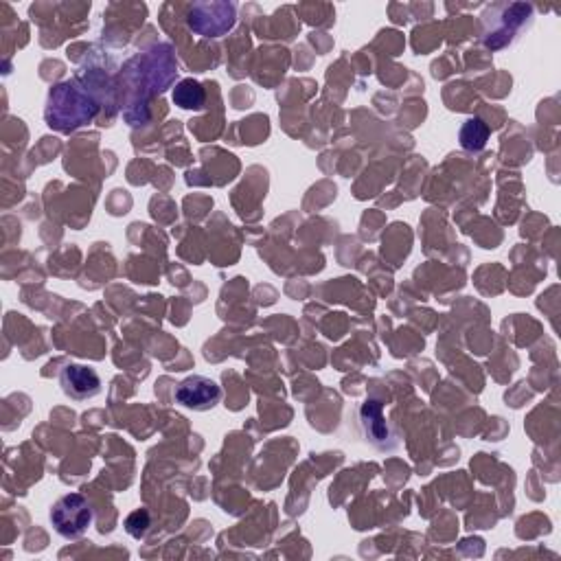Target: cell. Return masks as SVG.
<instances>
[{
  "label": "cell",
  "instance_id": "cell-6",
  "mask_svg": "<svg viewBox=\"0 0 561 561\" xmlns=\"http://www.w3.org/2000/svg\"><path fill=\"white\" fill-rule=\"evenodd\" d=\"M60 386L66 397L86 402L101 393V377L86 364H66L60 373Z\"/></svg>",
  "mask_w": 561,
  "mask_h": 561
},
{
  "label": "cell",
  "instance_id": "cell-10",
  "mask_svg": "<svg viewBox=\"0 0 561 561\" xmlns=\"http://www.w3.org/2000/svg\"><path fill=\"white\" fill-rule=\"evenodd\" d=\"M461 147L467 152H480L485 150V145L489 141V125L480 119V117H472L463 123L461 134H459Z\"/></svg>",
  "mask_w": 561,
  "mask_h": 561
},
{
  "label": "cell",
  "instance_id": "cell-5",
  "mask_svg": "<svg viewBox=\"0 0 561 561\" xmlns=\"http://www.w3.org/2000/svg\"><path fill=\"white\" fill-rule=\"evenodd\" d=\"M176 402L187 408V410H196V412H206L213 410L222 399V388L211 377L204 375H189L176 386Z\"/></svg>",
  "mask_w": 561,
  "mask_h": 561
},
{
  "label": "cell",
  "instance_id": "cell-2",
  "mask_svg": "<svg viewBox=\"0 0 561 561\" xmlns=\"http://www.w3.org/2000/svg\"><path fill=\"white\" fill-rule=\"evenodd\" d=\"M99 112L97 99L88 93L84 86H79L75 79L62 82L51 88L47 108H44V121L51 130L71 134L90 123Z\"/></svg>",
  "mask_w": 561,
  "mask_h": 561
},
{
  "label": "cell",
  "instance_id": "cell-7",
  "mask_svg": "<svg viewBox=\"0 0 561 561\" xmlns=\"http://www.w3.org/2000/svg\"><path fill=\"white\" fill-rule=\"evenodd\" d=\"M500 18H502V25L494 31L485 33V44L489 49L507 47V44L511 42V36L520 33L524 29V25H529V22L533 20V7L522 5V3L507 5V7H502Z\"/></svg>",
  "mask_w": 561,
  "mask_h": 561
},
{
  "label": "cell",
  "instance_id": "cell-9",
  "mask_svg": "<svg viewBox=\"0 0 561 561\" xmlns=\"http://www.w3.org/2000/svg\"><path fill=\"white\" fill-rule=\"evenodd\" d=\"M171 99L182 110H200L206 101V93L204 86L196 79H182L176 84L174 93H171Z\"/></svg>",
  "mask_w": 561,
  "mask_h": 561
},
{
  "label": "cell",
  "instance_id": "cell-11",
  "mask_svg": "<svg viewBox=\"0 0 561 561\" xmlns=\"http://www.w3.org/2000/svg\"><path fill=\"white\" fill-rule=\"evenodd\" d=\"M150 526H152V518L145 509H136L134 513L128 515V520H125V531H128L134 540H143L147 531H150Z\"/></svg>",
  "mask_w": 561,
  "mask_h": 561
},
{
  "label": "cell",
  "instance_id": "cell-8",
  "mask_svg": "<svg viewBox=\"0 0 561 561\" xmlns=\"http://www.w3.org/2000/svg\"><path fill=\"white\" fill-rule=\"evenodd\" d=\"M360 423L362 430L366 434L375 448H391L393 445V434H391V426L386 423L384 417V406L377 402V399H366L360 408Z\"/></svg>",
  "mask_w": 561,
  "mask_h": 561
},
{
  "label": "cell",
  "instance_id": "cell-4",
  "mask_svg": "<svg viewBox=\"0 0 561 561\" xmlns=\"http://www.w3.org/2000/svg\"><path fill=\"white\" fill-rule=\"evenodd\" d=\"M237 7L233 3H196L189 7L187 25L202 38H222L235 27Z\"/></svg>",
  "mask_w": 561,
  "mask_h": 561
},
{
  "label": "cell",
  "instance_id": "cell-3",
  "mask_svg": "<svg viewBox=\"0 0 561 561\" xmlns=\"http://www.w3.org/2000/svg\"><path fill=\"white\" fill-rule=\"evenodd\" d=\"M49 520L57 535L66 537V540H77L93 526L95 511L82 494H68L51 507Z\"/></svg>",
  "mask_w": 561,
  "mask_h": 561
},
{
  "label": "cell",
  "instance_id": "cell-1",
  "mask_svg": "<svg viewBox=\"0 0 561 561\" xmlns=\"http://www.w3.org/2000/svg\"><path fill=\"white\" fill-rule=\"evenodd\" d=\"M125 71H128L132 88L141 93L125 108V119L130 121V125H143L145 119L141 117V108H147V99L169 88L178 73V62L174 51H171V44H156L150 51L139 53L125 66Z\"/></svg>",
  "mask_w": 561,
  "mask_h": 561
}]
</instances>
